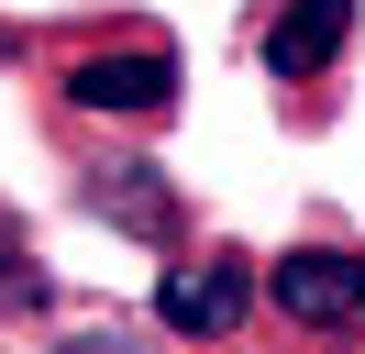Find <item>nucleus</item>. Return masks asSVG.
Segmentation results:
<instances>
[{
	"label": "nucleus",
	"mask_w": 365,
	"mask_h": 354,
	"mask_svg": "<svg viewBox=\"0 0 365 354\" xmlns=\"http://www.w3.org/2000/svg\"><path fill=\"white\" fill-rule=\"evenodd\" d=\"M56 354H144V343H133V332L111 321V332H67V343H56Z\"/></svg>",
	"instance_id": "nucleus-6"
},
{
	"label": "nucleus",
	"mask_w": 365,
	"mask_h": 354,
	"mask_svg": "<svg viewBox=\"0 0 365 354\" xmlns=\"http://www.w3.org/2000/svg\"><path fill=\"white\" fill-rule=\"evenodd\" d=\"M354 44V0H277V22H266V78L277 88H299V78H321V66Z\"/></svg>",
	"instance_id": "nucleus-4"
},
{
	"label": "nucleus",
	"mask_w": 365,
	"mask_h": 354,
	"mask_svg": "<svg viewBox=\"0 0 365 354\" xmlns=\"http://www.w3.org/2000/svg\"><path fill=\"white\" fill-rule=\"evenodd\" d=\"M56 100L100 111V122H155V111H178V56L166 44H100L56 78Z\"/></svg>",
	"instance_id": "nucleus-1"
},
{
	"label": "nucleus",
	"mask_w": 365,
	"mask_h": 354,
	"mask_svg": "<svg viewBox=\"0 0 365 354\" xmlns=\"http://www.w3.org/2000/svg\"><path fill=\"white\" fill-rule=\"evenodd\" d=\"M89 199H100V221H122V233H144V243L178 233V199H166V177H155V166H100V177H89Z\"/></svg>",
	"instance_id": "nucleus-5"
},
{
	"label": "nucleus",
	"mask_w": 365,
	"mask_h": 354,
	"mask_svg": "<svg viewBox=\"0 0 365 354\" xmlns=\"http://www.w3.org/2000/svg\"><path fill=\"white\" fill-rule=\"evenodd\" d=\"M244 310H255V266L244 255H178L155 277V321L178 343H222V332H244Z\"/></svg>",
	"instance_id": "nucleus-3"
},
{
	"label": "nucleus",
	"mask_w": 365,
	"mask_h": 354,
	"mask_svg": "<svg viewBox=\"0 0 365 354\" xmlns=\"http://www.w3.org/2000/svg\"><path fill=\"white\" fill-rule=\"evenodd\" d=\"M266 299L299 332H343V321H365V255L354 243H288L266 266Z\"/></svg>",
	"instance_id": "nucleus-2"
}]
</instances>
